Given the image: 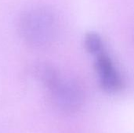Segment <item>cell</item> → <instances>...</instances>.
Instances as JSON below:
<instances>
[{"label": "cell", "mask_w": 134, "mask_h": 133, "mask_svg": "<svg viewBox=\"0 0 134 133\" xmlns=\"http://www.w3.org/2000/svg\"><path fill=\"white\" fill-rule=\"evenodd\" d=\"M84 46L91 54L97 55L104 51V42L101 36L94 31H90L84 37Z\"/></svg>", "instance_id": "obj_4"}, {"label": "cell", "mask_w": 134, "mask_h": 133, "mask_svg": "<svg viewBox=\"0 0 134 133\" xmlns=\"http://www.w3.org/2000/svg\"><path fill=\"white\" fill-rule=\"evenodd\" d=\"M58 22L55 13L45 6L32 7L20 17L18 31L25 44L31 48L42 49L55 39Z\"/></svg>", "instance_id": "obj_1"}, {"label": "cell", "mask_w": 134, "mask_h": 133, "mask_svg": "<svg viewBox=\"0 0 134 133\" xmlns=\"http://www.w3.org/2000/svg\"><path fill=\"white\" fill-rule=\"evenodd\" d=\"M95 69L102 89L109 94L118 93L124 88V80L104 50L95 56Z\"/></svg>", "instance_id": "obj_3"}, {"label": "cell", "mask_w": 134, "mask_h": 133, "mask_svg": "<svg viewBox=\"0 0 134 133\" xmlns=\"http://www.w3.org/2000/svg\"><path fill=\"white\" fill-rule=\"evenodd\" d=\"M46 90L51 105L60 113L75 114L84 103L85 95L82 86L63 74Z\"/></svg>", "instance_id": "obj_2"}]
</instances>
